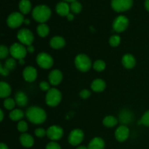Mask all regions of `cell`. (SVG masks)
Listing matches in <instances>:
<instances>
[{"mask_svg":"<svg viewBox=\"0 0 149 149\" xmlns=\"http://www.w3.org/2000/svg\"><path fill=\"white\" fill-rule=\"evenodd\" d=\"M28 120L34 125H41L47 119V113L43 109L38 106H31L26 110Z\"/></svg>","mask_w":149,"mask_h":149,"instance_id":"obj_1","label":"cell"},{"mask_svg":"<svg viewBox=\"0 0 149 149\" xmlns=\"http://www.w3.org/2000/svg\"><path fill=\"white\" fill-rule=\"evenodd\" d=\"M33 18L39 23H45L51 16V10L47 5H38L32 11Z\"/></svg>","mask_w":149,"mask_h":149,"instance_id":"obj_2","label":"cell"},{"mask_svg":"<svg viewBox=\"0 0 149 149\" xmlns=\"http://www.w3.org/2000/svg\"><path fill=\"white\" fill-rule=\"evenodd\" d=\"M74 65L76 68L81 72H87L90 71L93 66L91 59L85 54H79L74 59Z\"/></svg>","mask_w":149,"mask_h":149,"instance_id":"obj_3","label":"cell"},{"mask_svg":"<svg viewBox=\"0 0 149 149\" xmlns=\"http://www.w3.org/2000/svg\"><path fill=\"white\" fill-rule=\"evenodd\" d=\"M62 100V94L61 91L57 88H51L47 93L45 96V102L47 106L50 107H55L58 106Z\"/></svg>","mask_w":149,"mask_h":149,"instance_id":"obj_4","label":"cell"},{"mask_svg":"<svg viewBox=\"0 0 149 149\" xmlns=\"http://www.w3.org/2000/svg\"><path fill=\"white\" fill-rule=\"evenodd\" d=\"M27 52V48L21 43H14L10 47V53L12 55V58L18 61L24 59Z\"/></svg>","mask_w":149,"mask_h":149,"instance_id":"obj_5","label":"cell"},{"mask_svg":"<svg viewBox=\"0 0 149 149\" xmlns=\"http://www.w3.org/2000/svg\"><path fill=\"white\" fill-rule=\"evenodd\" d=\"M36 63L39 67L44 69H49L53 65L54 61L52 57L46 52H40L36 57Z\"/></svg>","mask_w":149,"mask_h":149,"instance_id":"obj_6","label":"cell"},{"mask_svg":"<svg viewBox=\"0 0 149 149\" xmlns=\"http://www.w3.org/2000/svg\"><path fill=\"white\" fill-rule=\"evenodd\" d=\"M17 38L19 42L23 45L29 46L31 45L34 40V36L30 30L27 29H22L18 31Z\"/></svg>","mask_w":149,"mask_h":149,"instance_id":"obj_7","label":"cell"},{"mask_svg":"<svg viewBox=\"0 0 149 149\" xmlns=\"http://www.w3.org/2000/svg\"><path fill=\"white\" fill-rule=\"evenodd\" d=\"M24 17L22 13L15 12L11 13L7 19V23L11 29H16L24 23Z\"/></svg>","mask_w":149,"mask_h":149,"instance_id":"obj_8","label":"cell"},{"mask_svg":"<svg viewBox=\"0 0 149 149\" xmlns=\"http://www.w3.org/2000/svg\"><path fill=\"white\" fill-rule=\"evenodd\" d=\"M133 0H112L111 7L114 11L122 13L130 10L132 7Z\"/></svg>","mask_w":149,"mask_h":149,"instance_id":"obj_9","label":"cell"},{"mask_svg":"<svg viewBox=\"0 0 149 149\" xmlns=\"http://www.w3.org/2000/svg\"><path fill=\"white\" fill-rule=\"evenodd\" d=\"M129 26V20L125 15H119L115 18L113 23V30L116 33L125 31Z\"/></svg>","mask_w":149,"mask_h":149,"instance_id":"obj_10","label":"cell"},{"mask_svg":"<svg viewBox=\"0 0 149 149\" xmlns=\"http://www.w3.org/2000/svg\"><path fill=\"white\" fill-rule=\"evenodd\" d=\"M63 135V130L58 125H52L47 130V136L52 141H59Z\"/></svg>","mask_w":149,"mask_h":149,"instance_id":"obj_11","label":"cell"},{"mask_svg":"<svg viewBox=\"0 0 149 149\" xmlns=\"http://www.w3.org/2000/svg\"><path fill=\"white\" fill-rule=\"evenodd\" d=\"M84 138V134L81 130L80 129H74L70 132L68 135V143L71 146H78L83 141Z\"/></svg>","mask_w":149,"mask_h":149,"instance_id":"obj_12","label":"cell"},{"mask_svg":"<svg viewBox=\"0 0 149 149\" xmlns=\"http://www.w3.org/2000/svg\"><path fill=\"white\" fill-rule=\"evenodd\" d=\"M115 138L119 142H125L128 139L130 135V130L125 125H121L115 131Z\"/></svg>","mask_w":149,"mask_h":149,"instance_id":"obj_13","label":"cell"},{"mask_svg":"<svg viewBox=\"0 0 149 149\" xmlns=\"http://www.w3.org/2000/svg\"><path fill=\"white\" fill-rule=\"evenodd\" d=\"M37 71L33 66H27L23 71V79L28 82H33L37 78Z\"/></svg>","mask_w":149,"mask_h":149,"instance_id":"obj_14","label":"cell"},{"mask_svg":"<svg viewBox=\"0 0 149 149\" xmlns=\"http://www.w3.org/2000/svg\"><path fill=\"white\" fill-rule=\"evenodd\" d=\"M63 80V74L60 70H52L49 74V82L53 86L58 85L61 84Z\"/></svg>","mask_w":149,"mask_h":149,"instance_id":"obj_15","label":"cell"},{"mask_svg":"<svg viewBox=\"0 0 149 149\" xmlns=\"http://www.w3.org/2000/svg\"><path fill=\"white\" fill-rule=\"evenodd\" d=\"M122 63L127 69H132L136 65V59L132 54H125L122 59Z\"/></svg>","mask_w":149,"mask_h":149,"instance_id":"obj_16","label":"cell"},{"mask_svg":"<svg viewBox=\"0 0 149 149\" xmlns=\"http://www.w3.org/2000/svg\"><path fill=\"white\" fill-rule=\"evenodd\" d=\"M49 45L51 47L55 49H61L65 46V40L62 36H55L50 39Z\"/></svg>","mask_w":149,"mask_h":149,"instance_id":"obj_17","label":"cell"},{"mask_svg":"<svg viewBox=\"0 0 149 149\" xmlns=\"http://www.w3.org/2000/svg\"><path fill=\"white\" fill-rule=\"evenodd\" d=\"M106 87V81L102 79H96L91 83V89L95 93H101L105 90Z\"/></svg>","mask_w":149,"mask_h":149,"instance_id":"obj_18","label":"cell"},{"mask_svg":"<svg viewBox=\"0 0 149 149\" xmlns=\"http://www.w3.org/2000/svg\"><path fill=\"white\" fill-rule=\"evenodd\" d=\"M20 142L25 148H31L34 143V139L28 133H23L20 137Z\"/></svg>","mask_w":149,"mask_h":149,"instance_id":"obj_19","label":"cell"},{"mask_svg":"<svg viewBox=\"0 0 149 149\" xmlns=\"http://www.w3.org/2000/svg\"><path fill=\"white\" fill-rule=\"evenodd\" d=\"M15 100L16 104L20 107L26 106L29 102V99L26 94L22 91H19L16 93L15 96Z\"/></svg>","mask_w":149,"mask_h":149,"instance_id":"obj_20","label":"cell"},{"mask_svg":"<svg viewBox=\"0 0 149 149\" xmlns=\"http://www.w3.org/2000/svg\"><path fill=\"white\" fill-rule=\"evenodd\" d=\"M105 141L99 137H95L90 141L88 149H104Z\"/></svg>","mask_w":149,"mask_h":149,"instance_id":"obj_21","label":"cell"},{"mask_svg":"<svg viewBox=\"0 0 149 149\" xmlns=\"http://www.w3.org/2000/svg\"><path fill=\"white\" fill-rule=\"evenodd\" d=\"M70 7L66 2H59L56 5V12L59 15L67 16L70 13Z\"/></svg>","mask_w":149,"mask_h":149,"instance_id":"obj_22","label":"cell"},{"mask_svg":"<svg viewBox=\"0 0 149 149\" xmlns=\"http://www.w3.org/2000/svg\"><path fill=\"white\" fill-rule=\"evenodd\" d=\"M12 89L10 84L4 81L0 83V97L1 98H7L11 94Z\"/></svg>","mask_w":149,"mask_h":149,"instance_id":"obj_23","label":"cell"},{"mask_svg":"<svg viewBox=\"0 0 149 149\" xmlns=\"http://www.w3.org/2000/svg\"><path fill=\"white\" fill-rule=\"evenodd\" d=\"M103 124L105 127L108 128L113 127L118 124V119L115 116L109 115L103 119Z\"/></svg>","mask_w":149,"mask_h":149,"instance_id":"obj_24","label":"cell"},{"mask_svg":"<svg viewBox=\"0 0 149 149\" xmlns=\"http://www.w3.org/2000/svg\"><path fill=\"white\" fill-rule=\"evenodd\" d=\"M19 9L22 14H28L31 10V4L29 0H21L19 3Z\"/></svg>","mask_w":149,"mask_h":149,"instance_id":"obj_25","label":"cell"},{"mask_svg":"<svg viewBox=\"0 0 149 149\" xmlns=\"http://www.w3.org/2000/svg\"><path fill=\"white\" fill-rule=\"evenodd\" d=\"M9 116H10V119L11 120L15 121V122H16V121L20 122L24 116V113L20 109H13L10 111Z\"/></svg>","mask_w":149,"mask_h":149,"instance_id":"obj_26","label":"cell"},{"mask_svg":"<svg viewBox=\"0 0 149 149\" xmlns=\"http://www.w3.org/2000/svg\"><path fill=\"white\" fill-rule=\"evenodd\" d=\"M37 33L40 37H46L47 36H48L49 33V28L45 23H40L39 26H37Z\"/></svg>","mask_w":149,"mask_h":149,"instance_id":"obj_27","label":"cell"},{"mask_svg":"<svg viewBox=\"0 0 149 149\" xmlns=\"http://www.w3.org/2000/svg\"><path fill=\"white\" fill-rule=\"evenodd\" d=\"M93 66L95 71H97V72H101V71H104L106 69V64L105 61H102V60H97V61H95Z\"/></svg>","mask_w":149,"mask_h":149,"instance_id":"obj_28","label":"cell"},{"mask_svg":"<svg viewBox=\"0 0 149 149\" xmlns=\"http://www.w3.org/2000/svg\"><path fill=\"white\" fill-rule=\"evenodd\" d=\"M4 107L7 110H13L15 106L16 103L15 99L11 98V97H7V98H5L4 100Z\"/></svg>","mask_w":149,"mask_h":149,"instance_id":"obj_29","label":"cell"},{"mask_svg":"<svg viewBox=\"0 0 149 149\" xmlns=\"http://www.w3.org/2000/svg\"><path fill=\"white\" fill-rule=\"evenodd\" d=\"M109 43L110 46L113 47H116L119 46L121 43V37L119 35H113L109 38Z\"/></svg>","mask_w":149,"mask_h":149,"instance_id":"obj_30","label":"cell"},{"mask_svg":"<svg viewBox=\"0 0 149 149\" xmlns=\"http://www.w3.org/2000/svg\"><path fill=\"white\" fill-rule=\"evenodd\" d=\"M16 65H17V63H16V59L13 58H8V59L6 60L5 63H4V65L9 70V71H13L15 68Z\"/></svg>","mask_w":149,"mask_h":149,"instance_id":"obj_31","label":"cell"},{"mask_svg":"<svg viewBox=\"0 0 149 149\" xmlns=\"http://www.w3.org/2000/svg\"><path fill=\"white\" fill-rule=\"evenodd\" d=\"M70 8H71V10L73 13H75V14H78L82 10V6H81V3L77 1H75L71 2Z\"/></svg>","mask_w":149,"mask_h":149,"instance_id":"obj_32","label":"cell"},{"mask_svg":"<svg viewBox=\"0 0 149 149\" xmlns=\"http://www.w3.org/2000/svg\"><path fill=\"white\" fill-rule=\"evenodd\" d=\"M17 129L18 130L19 132H23V133H25L26 131L28 130V124L27 122H25V121H20V122L17 123Z\"/></svg>","mask_w":149,"mask_h":149,"instance_id":"obj_33","label":"cell"},{"mask_svg":"<svg viewBox=\"0 0 149 149\" xmlns=\"http://www.w3.org/2000/svg\"><path fill=\"white\" fill-rule=\"evenodd\" d=\"M131 117H132V114L130 113V112L129 111H123L122 112V113L120 114V119L121 121H123L124 122H130L131 121Z\"/></svg>","mask_w":149,"mask_h":149,"instance_id":"obj_34","label":"cell"},{"mask_svg":"<svg viewBox=\"0 0 149 149\" xmlns=\"http://www.w3.org/2000/svg\"><path fill=\"white\" fill-rule=\"evenodd\" d=\"M9 53H10V49H8L5 45H1L0 47V58L1 60L7 58Z\"/></svg>","mask_w":149,"mask_h":149,"instance_id":"obj_35","label":"cell"},{"mask_svg":"<svg viewBox=\"0 0 149 149\" xmlns=\"http://www.w3.org/2000/svg\"><path fill=\"white\" fill-rule=\"evenodd\" d=\"M139 122V123L141 124V125H143L144 126L149 127V110L143 113V115L141 117V119Z\"/></svg>","mask_w":149,"mask_h":149,"instance_id":"obj_36","label":"cell"},{"mask_svg":"<svg viewBox=\"0 0 149 149\" xmlns=\"http://www.w3.org/2000/svg\"><path fill=\"white\" fill-rule=\"evenodd\" d=\"M34 133L38 138H44L45 135H47V130H45L44 128H37L35 130Z\"/></svg>","mask_w":149,"mask_h":149,"instance_id":"obj_37","label":"cell"},{"mask_svg":"<svg viewBox=\"0 0 149 149\" xmlns=\"http://www.w3.org/2000/svg\"><path fill=\"white\" fill-rule=\"evenodd\" d=\"M90 95H91V92L90 90H87V89H84V90H81L79 93L80 97L84 99V100L89 98L90 97Z\"/></svg>","mask_w":149,"mask_h":149,"instance_id":"obj_38","label":"cell"},{"mask_svg":"<svg viewBox=\"0 0 149 149\" xmlns=\"http://www.w3.org/2000/svg\"><path fill=\"white\" fill-rule=\"evenodd\" d=\"M39 88L41 89V90H42V91H49V90H50V85H49V84L48 82H47V81H42V82H40V84H39Z\"/></svg>","mask_w":149,"mask_h":149,"instance_id":"obj_39","label":"cell"},{"mask_svg":"<svg viewBox=\"0 0 149 149\" xmlns=\"http://www.w3.org/2000/svg\"><path fill=\"white\" fill-rule=\"evenodd\" d=\"M45 149H61V147L58 143L55 142V141H52V142L49 143L46 146Z\"/></svg>","mask_w":149,"mask_h":149,"instance_id":"obj_40","label":"cell"},{"mask_svg":"<svg viewBox=\"0 0 149 149\" xmlns=\"http://www.w3.org/2000/svg\"><path fill=\"white\" fill-rule=\"evenodd\" d=\"M0 72H1V75L4 77H7L10 74V71L2 64H0Z\"/></svg>","mask_w":149,"mask_h":149,"instance_id":"obj_41","label":"cell"},{"mask_svg":"<svg viewBox=\"0 0 149 149\" xmlns=\"http://www.w3.org/2000/svg\"><path fill=\"white\" fill-rule=\"evenodd\" d=\"M27 51L29 52H30V53H32V52H33V51H34V47L32 45H29V46L27 47Z\"/></svg>","mask_w":149,"mask_h":149,"instance_id":"obj_42","label":"cell"},{"mask_svg":"<svg viewBox=\"0 0 149 149\" xmlns=\"http://www.w3.org/2000/svg\"><path fill=\"white\" fill-rule=\"evenodd\" d=\"M66 17H67V19H68V20H69V21H72V20L74 19V15L71 14V13H69Z\"/></svg>","mask_w":149,"mask_h":149,"instance_id":"obj_43","label":"cell"},{"mask_svg":"<svg viewBox=\"0 0 149 149\" xmlns=\"http://www.w3.org/2000/svg\"><path fill=\"white\" fill-rule=\"evenodd\" d=\"M145 8L146 9L147 11L149 12V0H146L145 1Z\"/></svg>","mask_w":149,"mask_h":149,"instance_id":"obj_44","label":"cell"},{"mask_svg":"<svg viewBox=\"0 0 149 149\" xmlns=\"http://www.w3.org/2000/svg\"><path fill=\"white\" fill-rule=\"evenodd\" d=\"M0 149H9V148H8V147H7V146L6 145V144L1 143L0 144Z\"/></svg>","mask_w":149,"mask_h":149,"instance_id":"obj_45","label":"cell"},{"mask_svg":"<svg viewBox=\"0 0 149 149\" xmlns=\"http://www.w3.org/2000/svg\"><path fill=\"white\" fill-rule=\"evenodd\" d=\"M3 119H4V112H3L2 109L0 110V120L1 122H2Z\"/></svg>","mask_w":149,"mask_h":149,"instance_id":"obj_46","label":"cell"},{"mask_svg":"<svg viewBox=\"0 0 149 149\" xmlns=\"http://www.w3.org/2000/svg\"><path fill=\"white\" fill-rule=\"evenodd\" d=\"M77 149H88V147H86L84 146H80Z\"/></svg>","mask_w":149,"mask_h":149,"instance_id":"obj_47","label":"cell"},{"mask_svg":"<svg viewBox=\"0 0 149 149\" xmlns=\"http://www.w3.org/2000/svg\"><path fill=\"white\" fill-rule=\"evenodd\" d=\"M19 63H20V65H23V64L25 63V61H24V59H21V60H19Z\"/></svg>","mask_w":149,"mask_h":149,"instance_id":"obj_48","label":"cell"},{"mask_svg":"<svg viewBox=\"0 0 149 149\" xmlns=\"http://www.w3.org/2000/svg\"><path fill=\"white\" fill-rule=\"evenodd\" d=\"M24 23H26V24H29V23H30V20H29V19H26V20H24Z\"/></svg>","mask_w":149,"mask_h":149,"instance_id":"obj_49","label":"cell"},{"mask_svg":"<svg viewBox=\"0 0 149 149\" xmlns=\"http://www.w3.org/2000/svg\"><path fill=\"white\" fill-rule=\"evenodd\" d=\"M64 1H69V2H73V1H77V0H64Z\"/></svg>","mask_w":149,"mask_h":149,"instance_id":"obj_50","label":"cell"}]
</instances>
